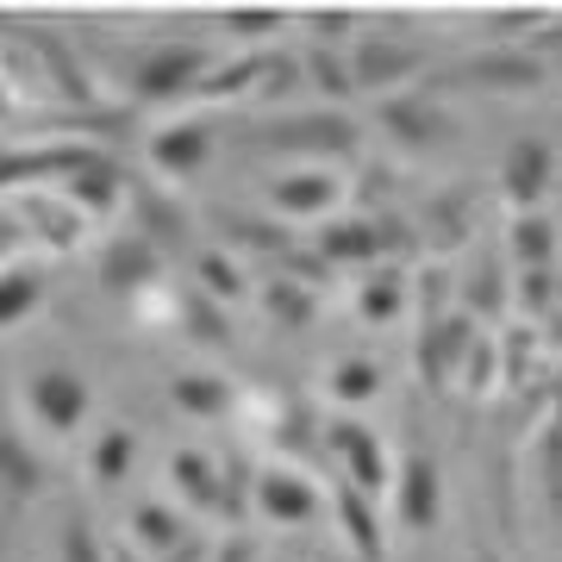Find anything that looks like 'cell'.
Here are the masks:
<instances>
[{
	"label": "cell",
	"instance_id": "cell-1",
	"mask_svg": "<svg viewBox=\"0 0 562 562\" xmlns=\"http://www.w3.org/2000/svg\"><path fill=\"white\" fill-rule=\"evenodd\" d=\"M250 138L262 150H276L288 157V169H301V162H319V169H338L362 150V125L338 106H281L276 120H262Z\"/></svg>",
	"mask_w": 562,
	"mask_h": 562
},
{
	"label": "cell",
	"instance_id": "cell-29",
	"mask_svg": "<svg viewBox=\"0 0 562 562\" xmlns=\"http://www.w3.org/2000/svg\"><path fill=\"white\" fill-rule=\"evenodd\" d=\"M262 313H269L281 331H306V325L319 319V294L294 276H269L262 281Z\"/></svg>",
	"mask_w": 562,
	"mask_h": 562
},
{
	"label": "cell",
	"instance_id": "cell-28",
	"mask_svg": "<svg viewBox=\"0 0 562 562\" xmlns=\"http://www.w3.org/2000/svg\"><path fill=\"white\" fill-rule=\"evenodd\" d=\"M194 288L213 294L220 306H238L250 294V269H244V250H201L194 257Z\"/></svg>",
	"mask_w": 562,
	"mask_h": 562
},
{
	"label": "cell",
	"instance_id": "cell-31",
	"mask_svg": "<svg viewBox=\"0 0 562 562\" xmlns=\"http://www.w3.org/2000/svg\"><path fill=\"white\" fill-rule=\"evenodd\" d=\"M462 306H469V319H494L501 306H513V288H506V257H475V269L462 276Z\"/></svg>",
	"mask_w": 562,
	"mask_h": 562
},
{
	"label": "cell",
	"instance_id": "cell-24",
	"mask_svg": "<svg viewBox=\"0 0 562 562\" xmlns=\"http://www.w3.org/2000/svg\"><path fill=\"white\" fill-rule=\"evenodd\" d=\"M469 206H475L469 188H443L419 206V238L431 257H457V244L469 238Z\"/></svg>",
	"mask_w": 562,
	"mask_h": 562
},
{
	"label": "cell",
	"instance_id": "cell-18",
	"mask_svg": "<svg viewBox=\"0 0 562 562\" xmlns=\"http://www.w3.org/2000/svg\"><path fill=\"white\" fill-rule=\"evenodd\" d=\"M406 306H419V281H413V269H401V262H382V269L357 276V319H362V325L387 331V325L406 319Z\"/></svg>",
	"mask_w": 562,
	"mask_h": 562
},
{
	"label": "cell",
	"instance_id": "cell-4",
	"mask_svg": "<svg viewBox=\"0 0 562 562\" xmlns=\"http://www.w3.org/2000/svg\"><path fill=\"white\" fill-rule=\"evenodd\" d=\"M319 457L338 469L344 487H362V494L387 501V487H394V457H387L382 431L362 425L357 413H331V419H325V450Z\"/></svg>",
	"mask_w": 562,
	"mask_h": 562
},
{
	"label": "cell",
	"instance_id": "cell-39",
	"mask_svg": "<svg viewBox=\"0 0 562 562\" xmlns=\"http://www.w3.org/2000/svg\"><path fill=\"white\" fill-rule=\"evenodd\" d=\"M113 562H150V557H144L138 543H125V538H113Z\"/></svg>",
	"mask_w": 562,
	"mask_h": 562
},
{
	"label": "cell",
	"instance_id": "cell-16",
	"mask_svg": "<svg viewBox=\"0 0 562 562\" xmlns=\"http://www.w3.org/2000/svg\"><path fill=\"white\" fill-rule=\"evenodd\" d=\"M101 288L125 294V301H144L150 288H162V250L144 232H120V238H106L101 250Z\"/></svg>",
	"mask_w": 562,
	"mask_h": 562
},
{
	"label": "cell",
	"instance_id": "cell-13",
	"mask_svg": "<svg viewBox=\"0 0 562 562\" xmlns=\"http://www.w3.org/2000/svg\"><path fill=\"white\" fill-rule=\"evenodd\" d=\"M550 194H557V144L519 138L501 162V201L519 220V213H550Z\"/></svg>",
	"mask_w": 562,
	"mask_h": 562
},
{
	"label": "cell",
	"instance_id": "cell-25",
	"mask_svg": "<svg viewBox=\"0 0 562 562\" xmlns=\"http://www.w3.org/2000/svg\"><path fill=\"white\" fill-rule=\"evenodd\" d=\"M132 457H138V431H132V425H106V431H94V438H88L81 475H88V487L113 494V487L132 475Z\"/></svg>",
	"mask_w": 562,
	"mask_h": 562
},
{
	"label": "cell",
	"instance_id": "cell-22",
	"mask_svg": "<svg viewBox=\"0 0 562 562\" xmlns=\"http://www.w3.org/2000/svg\"><path fill=\"white\" fill-rule=\"evenodd\" d=\"M44 294H50V262L13 257L7 262V281H0V325L7 331H25L44 313Z\"/></svg>",
	"mask_w": 562,
	"mask_h": 562
},
{
	"label": "cell",
	"instance_id": "cell-41",
	"mask_svg": "<svg viewBox=\"0 0 562 562\" xmlns=\"http://www.w3.org/2000/svg\"><path fill=\"white\" fill-rule=\"evenodd\" d=\"M325 562H357V557H325Z\"/></svg>",
	"mask_w": 562,
	"mask_h": 562
},
{
	"label": "cell",
	"instance_id": "cell-34",
	"mask_svg": "<svg viewBox=\"0 0 562 562\" xmlns=\"http://www.w3.org/2000/svg\"><path fill=\"white\" fill-rule=\"evenodd\" d=\"M225 232L244 244V250H257V257L281 262L288 250H294V225H281V220H244V213H225Z\"/></svg>",
	"mask_w": 562,
	"mask_h": 562
},
{
	"label": "cell",
	"instance_id": "cell-21",
	"mask_svg": "<svg viewBox=\"0 0 562 562\" xmlns=\"http://www.w3.org/2000/svg\"><path fill=\"white\" fill-rule=\"evenodd\" d=\"M506 250L519 262V276H557V257H562L557 213H519L506 225Z\"/></svg>",
	"mask_w": 562,
	"mask_h": 562
},
{
	"label": "cell",
	"instance_id": "cell-17",
	"mask_svg": "<svg viewBox=\"0 0 562 562\" xmlns=\"http://www.w3.org/2000/svg\"><path fill=\"white\" fill-rule=\"evenodd\" d=\"M57 194H69L88 220L101 225V220H113V213H125V206H132V181H125L120 157H113V150H101L94 162H81V169L63 181Z\"/></svg>",
	"mask_w": 562,
	"mask_h": 562
},
{
	"label": "cell",
	"instance_id": "cell-12",
	"mask_svg": "<svg viewBox=\"0 0 562 562\" xmlns=\"http://www.w3.org/2000/svg\"><path fill=\"white\" fill-rule=\"evenodd\" d=\"M144 157H150V176L181 188V181L206 176L213 162V125L206 120H162L150 138H144Z\"/></svg>",
	"mask_w": 562,
	"mask_h": 562
},
{
	"label": "cell",
	"instance_id": "cell-11",
	"mask_svg": "<svg viewBox=\"0 0 562 562\" xmlns=\"http://www.w3.org/2000/svg\"><path fill=\"white\" fill-rule=\"evenodd\" d=\"M169 487L194 519H220L232 525V487H225V450H201V443H181L169 450Z\"/></svg>",
	"mask_w": 562,
	"mask_h": 562
},
{
	"label": "cell",
	"instance_id": "cell-3",
	"mask_svg": "<svg viewBox=\"0 0 562 562\" xmlns=\"http://www.w3.org/2000/svg\"><path fill=\"white\" fill-rule=\"evenodd\" d=\"M213 50L194 38H169V44H150L132 57V81H125V94L138 106H169V101H201L206 76H213Z\"/></svg>",
	"mask_w": 562,
	"mask_h": 562
},
{
	"label": "cell",
	"instance_id": "cell-40",
	"mask_svg": "<svg viewBox=\"0 0 562 562\" xmlns=\"http://www.w3.org/2000/svg\"><path fill=\"white\" fill-rule=\"evenodd\" d=\"M475 562H506V557H494V550H475Z\"/></svg>",
	"mask_w": 562,
	"mask_h": 562
},
{
	"label": "cell",
	"instance_id": "cell-33",
	"mask_svg": "<svg viewBox=\"0 0 562 562\" xmlns=\"http://www.w3.org/2000/svg\"><path fill=\"white\" fill-rule=\"evenodd\" d=\"M132 206H138V225H132V232H144V238L169 257V250H176V238L188 232V225H181V213H176V201H169V194H150V188H132Z\"/></svg>",
	"mask_w": 562,
	"mask_h": 562
},
{
	"label": "cell",
	"instance_id": "cell-37",
	"mask_svg": "<svg viewBox=\"0 0 562 562\" xmlns=\"http://www.w3.org/2000/svg\"><path fill=\"white\" fill-rule=\"evenodd\" d=\"M550 288H557V276H519V306L538 319V313H550Z\"/></svg>",
	"mask_w": 562,
	"mask_h": 562
},
{
	"label": "cell",
	"instance_id": "cell-32",
	"mask_svg": "<svg viewBox=\"0 0 562 562\" xmlns=\"http://www.w3.org/2000/svg\"><path fill=\"white\" fill-rule=\"evenodd\" d=\"M213 32H220V38H232L238 50H269L276 38H288V32H294V20H288V13H220V20H213Z\"/></svg>",
	"mask_w": 562,
	"mask_h": 562
},
{
	"label": "cell",
	"instance_id": "cell-30",
	"mask_svg": "<svg viewBox=\"0 0 562 562\" xmlns=\"http://www.w3.org/2000/svg\"><path fill=\"white\" fill-rule=\"evenodd\" d=\"M232 306H220L213 294H181V319H176V331L188 344H206V350H232V319H225Z\"/></svg>",
	"mask_w": 562,
	"mask_h": 562
},
{
	"label": "cell",
	"instance_id": "cell-20",
	"mask_svg": "<svg viewBox=\"0 0 562 562\" xmlns=\"http://www.w3.org/2000/svg\"><path fill=\"white\" fill-rule=\"evenodd\" d=\"M331 269H382V232H375V220L369 213H344V220H331V225H319V244H313Z\"/></svg>",
	"mask_w": 562,
	"mask_h": 562
},
{
	"label": "cell",
	"instance_id": "cell-8",
	"mask_svg": "<svg viewBox=\"0 0 562 562\" xmlns=\"http://www.w3.org/2000/svg\"><path fill=\"white\" fill-rule=\"evenodd\" d=\"M344 194H350L344 169H319V162L281 169V176H269V188H262L269 220H281V225H331L338 206H344Z\"/></svg>",
	"mask_w": 562,
	"mask_h": 562
},
{
	"label": "cell",
	"instance_id": "cell-23",
	"mask_svg": "<svg viewBox=\"0 0 562 562\" xmlns=\"http://www.w3.org/2000/svg\"><path fill=\"white\" fill-rule=\"evenodd\" d=\"M169 406H181L188 419H232L244 406V394L225 382L220 369H181L169 382Z\"/></svg>",
	"mask_w": 562,
	"mask_h": 562
},
{
	"label": "cell",
	"instance_id": "cell-14",
	"mask_svg": "<svg viewBox=\"0 0 562 562\" xmlns=\"http://www.w3.org/2000/svg\"><path fill=\"white\" fill-rule=\"evenodd\" d=\"M331 525H338V538H344V557L387 562V519H382V501L375 494L331 482Z\"/></svg>",
	"mask_w": 562,
	"mask_h": 562
},
{
	"label": "cell",
	"instance_id": "cell-35",
	"mask_svg": "<svg viewBox=\"0 0 562 562\" xmlns=\"http://www.w3.org/2000/svg\"><path fill=\"white\" fill-rule=\"evenodd\" d=\"M57 562H113V538H101L88 513H63V525H57Z\"/></svg>",
	"mask_w": 562,
	"mask_h": 562
},
{
	"label": "cell",
	"instance_id": "cell-15",
	"mask_svg": "<svg viewBox=\"0 0 562 562\" xmlns=\"http://www.w3.org/2000/svg\"><path fill=\"white\" fill-rule=\"evenodd\" d=\"M457 88H475V94H531L543 88V57L538 50H482L450 69Z\"/></svg>",
	"mask_w": 562,
	"mask_h": 562
},
{
	"label": "cell",
	"instance_id": "cell-6",
	"mask_svg": "<svg viewBox=\"0 0 562 562\" xmlns=\"http://www.w3.org/2000/svg\"><path fill=\"white\" fill-rule=\"evenodd\" d=\"M20 406L25 419L38 425L44 438H76L81 425H88V406H94V394H88V382H81V369H69V362H44V369H32L20 387Z\"/></svg>",
	"mask_w": 562,
	"mask_h": 562
},
{
	"label": "cell",
	"instance_id": "cell-26",
	"mask_svg": "<svg viewBox=\"0 0 562 562\" xmlns=\"http://www.w3.org/2000/svg\"><path fill=\"white\" fill-rule=\"evenodd\" d=\"M375 394H382V362L375 357H338L325 369V401H331V413H357Z\"/></svg>",
	"mask_w": 562,
	"mask_h": 562
},
{
	"label": "cell",
	"instance_id": "cell-38",
	"mask_svg": "<svg viewBox=\"0 0 562 562\" xmlns=\"http://www.w3.org/2000/svg\"><path fill=\"white\" fill-rule=\"evenodd\" d=\"M213 550H220V538L213 531H194V538L181 543V550H169L162 562H213Z\"/></svg>",
	"mask_w": 562,
	"mask_h": 562
},
{
	"label": "cell",
	"instance_id": "cell-36",
	"mask_svg": "<svg viewBox=\"0 0 562 562\" xmlns=\"http://www.w3.org/2000/svg\"><path fill=\"white\" fill-rule=\"evenodd\" d=\"M213 562H262V543L250 538V531H225L220 550H213Z\"/></svg>",
	"mask_w": 562,
	"mask_h": 562
},
{
	"label": "cell",
	"instance_id": "cell-2",
	"mask_svg": "<svg viewBox=\"0 0 562 562\" xmlns=\"http://www.w3.org/2000/svg\"><path fill=\"white\" fill-rule=\"evenodd\" d=\"M88 238H94V220L69 194H57V188L7 201V244H13V257L63 262V257H76V250H88Z\"/></svg>",
	"mask_w": 562,
	"mask_h": 562
},
{
	"label": "cell",
	"instance_id": "cell-27",
	"mask_svg": "<svg viewBox=\"0 0 562 562\" xmlns=\"http://www.w3.org/2000/svg\"><path fill=\"white\" fill-rule=\"evenodd\" d=\"M0 482H7V506H13V513H25V506H32V501L44 494V482H50L44 457L20 438V431L7 438V450H0Z\"/></svg>",
	"mask_w": 562,
	"mask_h": 562
},
{
	"label": "cell",
	"instance_id": "cell-7",
	"mask_svg": "<svg viewBox=\"0 0 562 562\" xmlns=\"http://www.w3.org/2000/svg\"><path fill=\"white\" fill-rule=\"evenodd\" d=\"M375 125H382L387 138H394V150H406V157H443V150L462 138L457 113H450L438 94H413V88L375 101Z\"/></svg>",
	"mask_w": 562,
	"mask_h": 562
},
{
	"label": "cell",
	"instance_id": "cell-9",
	"mask_svg": "<svg viewBox=\"0 0 562 562\" xmlns=\"http://www.w3.org/2000/svg\"><path fill=\"white\" fill-rule=\"evenodd\" d=\"M250 506H257V519H269L276 531H306L319 513H331V494H325L306 469H294V462H262Z\"/></svg>",
	"mask_w": 562,
	"mask_h": 562
},
{
	"label": "cell",
	"instance_id": "cell-10",
	"mask_svg": "<svg viewBox=\"0 0 562 562\" xmlns=\"http://www.w3.org/2000/svg\"><path fill=\"white\" fill-rule=\"evenodd\" d=\"M387 513H394V525H401V531H413V538H425V531L443 519V469H438V457H431V450H406V457L394 462Z\"/></svg>",
	"mask_w": 562,
	"mask_h": 562
},
{
	"label": "cell",
	"instance_id": "cell-19",
	"mask_svg": "<svg viewBox=\"0 0 562 562\" xmlns=\"http://www.w3.org/2000/svg\"><path fill=\"white\" fill-rule=\"evenodd\" d=\"M194 531H201V525H188V506H169V501H157V494L125 513V543H138L150 562H162L169 550H181Z\"/></svg>",
	"mask_w": 562,
	"mask_h": 562
},
{
	"label": "cell",
	"instance_id": "cell-5",
	"mask_svg": "<svg viewBox=\"0 0 562 562\" xmlns=\"http://www.w3.org/2000/svg\"><path fill=\"white\" fill-rule=\"evenodd\" d=\"M344 63H350V88L357 94H406V81L425 76V44L406 38V32H362L357 44H344Z\"/></svg>",
	"mask_w": 562,
	"mask_h": 562
}]
</instances>
